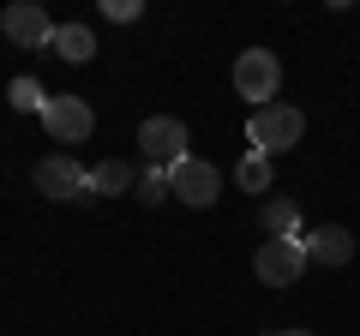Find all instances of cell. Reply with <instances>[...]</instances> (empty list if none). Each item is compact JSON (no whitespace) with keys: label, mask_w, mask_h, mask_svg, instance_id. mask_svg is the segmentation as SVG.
<instances>
[{"label":"cell","mask_w":360,"mask_h":336,"mask_svg":"<svg viewBox=\"0 0 360 336\" xmlns=\"http://www.w3.org/2000/svg\"><path fill=\"white\" fill-rule=\"evenodd\" d=\"M270 181H276V168H270V156L246 150V162H240V186H246V193H270Z\"/></svg>","instance_id":"cell-15"},{"label":"cell","mask_w":360,"mask_h":336,"mask_svg":"<svg viewBox=\"0 0 360 336\" xmlns=\"http://www.w3.org/2000/svg\"><path fill=\"white\" fill-rule=\"evenodd\" d=\"M258 228H264L270 240H307V228H300V210H295V198H270V205L258 210Z\"/></svg>","instance_id":"cell-10"},{"label":"cell","mask_w":360,"mask_h":336,"mask_svg":"<svg viewBox=\"0 0 360 336\" xmlns=\"http://www.w3.org/2000/svg\"><path fill=\"white\" fill-rule=\"evenodd\" d=\"M168 193H174L180 205H193V210H210L222 198V174L210 162H198V156H186V162L168 168Z\"/></svg>","instance_id":"cell-5"},{"label":"cell","mask_w":360,"mask_h":336,"mask_svg":"<svg viewBox=\"0 0 360 336\" xmlns=\"http://www.w3.org/2000/svg\"><path fill=\"white\" fill-rule=\"evenodd\" d=\"M6 103H13L18 115H37V120H42V108H49V91H42L37 78H13V84H6Z\"/></svg>","instance_id":"cell-13"},{"label":"cell","mask_w":360,"mask_h":336,"mask_svg":"<svg viewBox=\"0 0 360 336\" xmlns=\"http://www.w3.org/2000/svg\"><path fill=\"white\" fill-rule=\"evenodd\" d=\"M276 84H283V60L270 49H240V60H234V91L252 108H264V103H276Z\"/></svg>","instance_id":"cell-2"},{"label":"cell","mask_w":360,"mask_h":336,"mask_svg":"<svg viewBox=\"0 0 360 336\" xmlns=\"http://www.w3.org/2000/svg\"><path fill=\"white\" fill-rule=\"evenodd\" d=\"M42 127H49L54 144H84L90 127H96V115H90L84 96H49V108H42Z\"/></svg>","instance_id":"cell-8"},{"label":"cell","mask_w":360,"mask_h":336,"mask_svg":"<svg viewBox=\"0 0 360 336\" xmlns=\"http://www.w3.org/2000/svg\"><path fill=\"white\" fill-rule=\"evenodd\" d=\"M252 271L264 288H295L300 271H307V240H264L252 252Z\"/></svg>","instance_id":"cell-3"},{"label":"cell","mask_w":360,"mask_h":336,"mask_svg":"<svg viewBox=\"0 0 360 336\" xmlns=\"http://www.w3.org/2000/svg\"><path fill=\"white\" fill-rule=\"evenodd\" d=\"M0 30H6V42H13V49H37V54H49V42H54V18L42 13L37 0H25V6H6V13H0Z\"/></svg>","instance_id":"cell-6"},{"label":"cell","mask_w":360,"mask_h":336,"mask_svg":"<svg viewBox=\"0 0 360 336\" xmlns=\"http://www.w3.org/2000/svg\"><path fill=\"white\" fill-rule=\"evenodd\" d=\"M139 150H144V162H156V168L186 162V127H180L174 115H150L139 127Z\"/></svg>","instance_id":"cell-7"},{"label":"cell","mask_w":360,"mask_h":336,"mask_svg":"<svg viewBox=\"0 0 360 336\" xmlns=\"http://www.w3.org/2000/svg\"><path fill=\"white\" fill-rule=\"evenodd\" d=\"M103 13L115 18V25H132V18H139L144 6H139V0H103Z\"/></svg>","instance_id":"cell-16"},{"label":"cell","mask_w":360,"mask_h":336,"mask_svg":"<svg viewBox=\"0 0 360 336\" xmlns=\"http://www.w3.org/2000/svg\"><path fill=\"white\" fill-rule=\"evenodd\" d=\"M49 54H60V60L84 66L90 54H96V30H90V25H60V30H54V42H49Z\"/></svg>","instance_id":"cell-11"},{"label":"cell","mask_w":360,"mask_h":336,"mask_svg":"<svg viewBox=\"0 0 360 336\" xmlns=\"http://www.w3.org/2000/svg\"><path fill=\"white\" fill-rule=\"evenodd\" d=\"M132 198H139V205H162V198H174L168 193V168H139V181H132Z\"/></svg>","instance_id":"cell-14"},{"label":"cell","mask_w":360,"mask_h":336,"mask_svg":"<svg viewBox=\"0 0 360 336\" xmlns=\"http://www.w3.org/2000/svg\"><path fill=\"white\" fill-rule=\"evenodd\" d=\"M300 132H307V115L288 103H264L252 108V120H246V144H252L258 156H283L300 144Z\"/></svg>","instance_id":"cell-1"},{"label":"cell","mask_w":360,"mask_h":336,"mask_svg":"<svg viewBox=\"0 0 360 336\" xmlns=\"http://www.w3.org/2000/svg\"><path fill=\"white\" fill-rule=\"evenodd\" d=\"M132 181H139V174H132V168L120 162V156H108V162H96V168H90V193H108V198H115V193H127Z\"/></svg>","instance_id":"cell-12"},{"label":"cell","mask_w":360,"mask_h":336,"mask_svg":"<svg viewBox=\"0 0 360 336\" xmlns=\"http://www.w3.org/2000/svg\"><path fill=\"white\" fill-rule=\"evenodd\" d=\"M30 181H37L42 198H66V205H84V198H96V193H90V168H78L72 156H42Z\"/></svg>","instance_id":"cell-4"},{"label":"cell","mask_w":360,"mask_h":336,"mask_svg":"<svg viewBox=\"0 0 360 336\" xmlns=\"http://www.w3.org/2000/svg\"><path fill=\"white\" fill-rule=\"evenodd\" d=\"M283 336H312V330H283Z\"/></svg>","instance_id":"cell-17"},{"label":"cell","mask_w":360,"mask_h":336,"mask_svg":"<svg viewBox=\"0 0 360 336\" xmlns=\"http://www.w3.org/2000/svg\"><path fill=\"white\" fill-rule=\"evenodd\" d=\"M354 259V234L336 228V222H324V228L307 234V264H324V271H336V264Z\"/></svg>","instance_id":"cell-9"}]
</instances>
